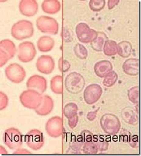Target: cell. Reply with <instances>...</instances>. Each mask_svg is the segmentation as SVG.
Returning <instances> with one entry per match:
<instances>
[{"label":"cell","mask_w":141,"mask_h":156,"mask_svg":"<svg viewBox=\"0 0 141 156\" xmlns=\"http://www.w3.org/2000/svg\"><path fill=\"white\" fill-rule=\"evenodd\" d=\"M34 29L31 22L27 20H21L13 25L11 34L13 37L17 40H23L32 37Z\"/></svg>","instance_id":"cell-1"},{"label":"cell","mask_w":141,"mask_h":156,"mask_svg":"<svg viewBox=\"0 0 141 156\" xmlns=\"http://www.w3.org/2000/svg\"><path fill=\"white\" fill-rule=\"evenodd\" d=\"M86 85L84 77L80 73L72 72L68 74L65 80L66 90L72 94H79L82 92Z\"/></svg>","instance_id":"cell-2"},{"label":"cell","mask_w":141,"mask_h":156,"mask_svg":"<svg viewBox=\"0 0 141 156\" xmlns=\"http://www.w3.org/2000/svg\"><path fill=\"white\" fill-rule=\"evenodd\" d=\"M102 129L109 135L117 134L120 130L121 123L118 117L111 113L103 115L100 121Z\"/></svg>","instance_id":"cell-3"},{"label":"cell","mask_w":141,"mask_h":156,"mask_svg":"<svg viewBox=\"0 0 141 156\" xmlns=\"http://www.w3.org/2000/svg\"><path fill=\"white\" fill-rule=\"evenodd\" d=\"M42 97V94L37 91L28 89L21 94L19 100L22 104L26 108L35 110L41 104Z\"/></svg>","instance_id":"cell-4"},{"label":"cell","mask_w":141,"mask_h":156,"mask_svg":"<svg viewBox=\"0 0 141 156\" xmlns=\"http://www.w3.org/2000/svg\"><path fill=\"white\" fill-rule=\"evenodd\" d=\"M36 27L44 33L55 35L59 30V24L54 18L46 16H40L36 21Z\"/></svg>","instance_id":"cell-5"},{"label":"cell","mask_w":141,"mask_h":156,"mask_svg":"<svg viewBox=\"0 0 141 156\" xmlns=\"http://www.w3.org/2000/svg\"><path fill=\"white\" fill-rule=\"evenodd\" d=\"M3 142L10 149L17 150L23 144V136L16 128H9L5 130L3 134Z\"/></svg>","instance_id":"cell-6"},{"label":"cell","mask_w":141,"mask_h":156,"mask_svg":"<svg viewBox=\"0 0 141 156\" xmlns=\"http://www.w3.org/2000/svg\"><path fill=\"white\" fill-rule=\"evenodd\" d=\"M16 52L15 43L9 39L0 42V66L2 67L9 60L14 57Z\"/></svg>","instance_id":"cell-7"},{"label":"cell","mask_w":141,"mask_h":156,"mask_svg":"<svg viewBox=\"0 0 141 156\" xmlns=\"http://www.w3.org/2000/svg\"><path fill=\"white\" fill-rule=\"evenodd\" d=\"M36 50L35 46L31 41H24L18 47L17 57L22 62L28 63L35 58Z\"/></svg>","instance_id":"cell-8"},{"label":"cell","mask_w":141,"mask_h":156,"mask_svg":"<svg viewBox=\"0 0 141 156\" xmlns=\"http://www.w3.org/2000/svg\"><path fill=\"white\" fill-rule=\"evenodd\" d=\"M5 73L7 79L15 84L22 83L26 76L23 67L16 63L9 65L5 69Z\"/></svg>","instance_id":"cell-9"},{"label":"cell","mask_w":141,"mask_h":156,"mask_svg":"<svg viewBox=\"0 0 141 156\" xmlns=\"http://www.w3.org/2000/svg\"><path fill=\"white\" fill-rule=\"evenodd\" d=\"M75 32L79 41L83 43H91L97 36V33L90 28L86 23H80L76 26Z\"/></svg>","instance_id":"cell-10"},{"label":"cell","mask_w":141,"mask_h":156,"mask_svg":"<svg viewBox=\"0 0 141 156\" xmlns=\"http://www.w3.org/2000/svg\"><path fill=\"white\" fill-rule=\"evenodd\" d=\"M26 139L28 147L34 151L41 149L45 143L43 133L37 129H33L28 132Z\"/></svg>","instance_id":"cell-11"},{"label":"cell","mask_w":141,"mask_h":156,"mask_svg":"<svg viewBox=\"0 0 141 156\" xmlns=\"http://www.w3.org/2000/svg\"><path fill=\"white\" fill-rule=\"evenodd\" d=\"M62 119L59 116H55L50 119L45 126L47 134L52 138H57L62 133Z\"/></svg>","instance_id":"cell-12"},{"label":"cell","mask_w":141,"mask_h":156,"mask_svg":"<svg viewBox=\"0 0 141 156\" xmlns=\"http://www.w3.org/2000/svg\"><path fill=\"white\" fill-rule=\"evenodd\" d=\"M103 94L102 87L98 84H93L88 86L84 92V99L86 103L91 105L96 103L101 97Z\"/></svg>","instance_id":"cell-13"},{"label":"cell","mask_w":141,"mask_h":156,"mask_svg":"<svg viewBox=\"0 0 141 156\" xmlns=\"http://www.w3.org/2000/svg\"><path fill=\"white\" fill-rule=\"evenodd\" d=\"M36 66L39 72L43 74H49L53 72L55 69V61L51 56L42 55L38 58Z\"/></svg>","instance_id":"cell-14"},{"label":"cell","mask_w":141,"mask_h":156,"mask_svg":"<svg viewBox=\"0 0 141 156\" xmlns=\"http://www.w3.org/2000/svg\"><path fill=\"white\" fill-rule=\"evenodd\" d=\"M26 85L27 89L34 90L42 94L47 90V81L43 76L35 74L28 79Z\"/></svg>","instance_id":"cell-15"},{"label":"cell","mask_w":141,"mask_h":156,"mask_svg":"<svg viewBox=\"0 0 141 156\" xmlns=\"http://www.w3.org/2000/svg\"><path fill=\"white\" fill-rule=\"evenodd\" d=\"M38 2L35 0H22L19 4L21 14L27 17L35 16L38 11Z\"/></svg>","instance_id":"cell-16"},{"label":"cell","mask_w":141,"mask_h":156,"mask_svg":"<svg viewBox=\"0 0 141 156\" xmlns=\"http://www.w3.org/2000/svg\"><path fill=\"white\" fill-rule=\"evenodd\" d=\"M54 106V101L52 98L45 95L42 97V101L40 106L35 110V112L40 116H47L53 111Z\"/></svg>","instance_id":"cell-17"},{"label":"cell","mask_w":141,"mask_h":156,"mask_svg":"<svg viewBox=\"0 0 141 156\" xmlns=\"http://www.w3.org/2000/svg\"><path fill=\"white\" fill-rule=\"evenodd\" d=\"M113 66L108 60H102L97 62L94 66V71L97 76L104 78L109 72L112 71Z\"/></svg>","instance_id":"cell-18"},{"label":"cell","mask_w":141,"mask_h":156,"mask_svg":"<svg viewBox=\"0 0 141 156\" xmlns=\"http://www.w3.org/2000/svg\"><path fill=\"white\" fill-rule=\"evenodd\" d=\"M123 71L130 76L139 74V60L137 58H129L126 60L122 66Z\"/></svg>","instance_id":"cell-19"},{"label":"cell","mask_w":141,"mask_h":156,"mask_svg":"<svg viewBox=\"0 0 141 156\" xmlns=\"http://www.w3.org/2000/svg\"><path fill=\"white\" fill-rule=\"evenodd\" d=\"M121 117L125 122L132 125L138 124V115L137 112L130 107H125L121 112Z\"/></svg>","instance_id":"cell-20"},{"label":"cell","mask_w":141,"mask_h":156,"mask_svg":"<svg viewBox=\"0 0 141 156\" xmlns=\"http://www.w3.org/2000/svg\"><path fill=\"white\" fill-rule=\"evenodd\" d=\"M55 43L53 38L50 36L44 35L38 39L37 42V48L41 52L47 53L53 49Z\"/></svg>","instance_id":"cell-21"},{"label":"cell","mask_w":141,"mask_h":156,"mask_svg":"<svg viewBox=\"0 0 141 156\" xmlns=\"http://www.w3.org/2000/svg\"><path fill=\"white\" fill-rule=\"evenodd\" d=\"M61 4L58 0H45L41 4L42 10L47 14H55L61 9Z\"/></svg>","instance_id":"cell-22"},{"label":"cell","mask_w":141,"mask_h":156,"mask_svg":"<svg viewBox=\"0 0 141 156\" xmlns=\"http://www.w3.org/2000/svg\"><path fill=\"white\" fill-rule=\"evenodd\" d=\"M96 38L93 42L90 43L92 48L97 52L103 51L105 42L108 40V38L106 34L103 32H97Z\"/></svg>","instance_id":"cell-23"},{"label":"cell","mask_w":141,"mask_h":156,"mask_svg":"<svg viewBox=\"0 0 141 156\" xmlns=\"http://www.w3.org/2000/svg\"><path fill=\"white\" fill-rule=\"evenodd\" d=\"M132 46L129 41H123L118 44V54L121 57H129L132 55Z\"/></svg>","instance_id":"cell-24"},{"label":"cell","mask_w":141,"mask_h":156,"mask_svg":"<svg viewBox=\"0 0 141 156\" xmlns=\"http://www.w3.org/2000/svg\"><path fill=\"white\" fill-rule=\"evenodd\" d=\"M50 88L53 93L57 94L62 93V77L61 75L54 76L50 81Z\"/></svg>","instance_id":"cell-25"},{"label":"cell","mask_w":141,"mask_h":156,"mask_svg":"<svg viewBox=\"0 0 141 156\" xmlns=\"http://www.w3.org/2000/svg\"><path fill=\"white\" fill-rule=\"evenodd\" d=\"M118 43L113 40H107L104 43L103 51L105 55L111 57L118 54Z\"/></svg>","instance_id":"cell-26"},{"label":"cell","mask_w":141,"mask_h":156,"mask_svg":"<svg viewBox=\"0 0 141 156\" xmlns=\"http://www.w3.org/2000/svg\"><path fill=\"white\" fill-rule=\"evenodd\" d=\"M78 106L74 103H69L65 106L64 114L68 119L72 118L78 115Z\"/></svg>","instance_id":"cell-27"},{"label":"cell","mask_w":141,"mask_h":156,"mask_svg":"<svg viewBox=\"0 0 141 156\" xmlns=\"http://www.w3.org/2000/svg\"><path fill=\"white\" fill-rule=\"evenodd\" d=\"M118 80V75L114 71L109 72L105 77L103 81V85L105 87H110L114 86Z\"/></svg>","instance_id":"cell-28"},{"label":"cell","mask_w":141,"mask_h":156,"mask_svg":"<svg viewBox=\"0 0 141 156\" xmlns=\"http://www.w3.org/2000/svg\"><path fill=\"white\" fill-rule=\"evenodd\" d=\"M73 50L75 55L81 60H85L88 55V52L86 48L80 43H77L75 45Z\"/></svg>","instance_id":"cell-29"},{"label":"cell","mask_w":141,"mask_h":156,"mask_svg":"<svg viewBox=\"0 0 141 156\" xmlns=\"http://www.w3.org/2000/svg\"><path fill=\"white\" fill-rule=\"evenodd\" d=\"M105 0H90L89 2L90 9L93 12H99L105 7Z\"/></svg>","instance_id":"cell-30"},{"label":"cell","mask_w":141,"mask_h":156,"mask_svg":"<svg viewBox=\"0 0 141 156\" xmlns=\"http://www.w3.org/2000/svg\"><path fill=\"white\" fill-rule=\"evenodd\" d=\"M128 97L130 102L136 104L139 103V87L135 86L128 91Z\"/></svg>","instance_id":"cell-31"},{"label":"cell","mask_w":141,"mask_h":156,"mask_svg":"<svg viewBox=\"0 0 141 156\" xmlns=\"http://www.w3.org/2000/svg\"><path fill=\"white\" fill-rule=\"evenodd\" d=\"M83 152L86 154H95L98 152V149L96 144L92 142H87L84 144Z\"/></svg>","instance_id":"cell-32"},{"label":"cell","mask_w":141,"mask_h":156,"mask_svg":"<svg viewBox=\"0 0 141 156\" xmlns=\"http://www.w3.org/2000/svg\"><path fill=\"white\" fill-rule=\"evenodd\" d=\"M58 67L60 72L65 73L69 70L71 67V64L67 60H65L61 57L58 60Z\"/></svg>","instance_id":"cell-33"},{"label":"cell","mask_w":141,"mask_h":156,"mask_svg":"<svg viewBox=\"0 0 141 156\" xmlns=\"http://www.w3.org/2000/svg\"><path fill=\"white\" fill-rule=\"evenodd\" d=\"M9 99L8 97L5 93L0 92V110L5 109L8 105Z\"/></svg>","instance_id":"cell-34"},{"label":"cell","mask_w":141,"mask_h":156,"mask_svg":"<svg viewBox=\"0 0 141 156\" xmlns=\"http://www.w3.org/2000/svg\"><path fill=\"white\" fill-rule=\"evenodd\" d=\"M96 145L98 148V151H101L107 150L109 146L108 143L106 142L104 140H100Z\"/></svg>","instance_id":"cell-35"},{"label":"cell","mask_w":141,"mask_h":156,"mask_svg":"<svg viewBox=\"0 0 141 156\" xmlns=\"http://www.w3.org/2000/svg\"><path fill=\"white\" fill-rule=\"evenodd\" d=\"M79 121V117L78 115L73 117L72 118L68 119V125L70 128L73 129L77 125Z\"/></svg>","instance_id":"cell-36"},{"label":"cell","mask_w":141,"mask_h":156,"mask_svg":"<svg viewBox=\"0 0 141 156\" xmlns=\"http://www.w3.org/2000/svg\"><path fill=\"white\" fill-rule=\"evenodd\" d=\"M119 2V0H109L107 2L108 9L110 10L113 9L115 6L118 5Z\"/></svg>","instance_id":"cell-37"},{"label":"cell","mask_w":141,"mask_h":156,"mask_svg":"<svg viewBox=\"0 0 141 156\" xmlns=\"http://www.w3.org/2000/svg\"><path fill=\"white\" fill-rule=\"evenodd\" d=\"M13 154H31V152L25 149H18L16 150V151L14 152Z\"/></svg>","instance_id":"cell-38"},{"label":"cell","mask_w":141,"mask_h":156,"mask_svg":"<svg viewBox=\"0 0 141 156\" xmlns=\"http://www.w3.org/2000/svg\"><path fill=\"white\" fill-rule=\"evenodd\" d=\"M96 117V111L90 112L88 113L87 118L89 121H93Z\"/></svg>","instance_id":"cell-39"},{"label":"cell","mask_w":141,"mask_h":156,"mask_svg":"<svg viewBox=\"0 0 141 156\" xmlns=\"http://www.w3.org/2000/svg\"><path fill=\"white\" fill-rule=\"evenodd\" d=\"M0 154H8L7 150L5 149V148L3 147V146H1L0 147Z\"/></svg>","instance_id":"cell-40"}]
</instances>
